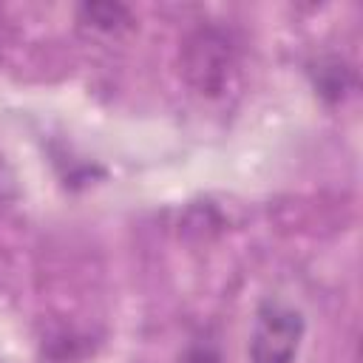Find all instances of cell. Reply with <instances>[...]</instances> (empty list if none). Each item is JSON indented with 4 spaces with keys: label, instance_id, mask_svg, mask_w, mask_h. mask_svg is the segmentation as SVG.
Returning a JSON list of instances; mask_svg holds the SVG:
<instances>
[{
    "label": "cell",
    "instance_id": "obj_6",
    "mask_svg": "<svg viewBox=\"0 0 363 363\" xmlns=\"http://www.w3.org/2000/svg\"><path fill=\"white\" fill-rule=\"evenodd\" d=\"M6 187H9V182H6L3 176H0V204L6 201Z\"/></svg>",
    "mask_w": 363,
    "mask_h": 363
},
{
    "label": "cell",
    "instance_id": "obj_5",
    "mask_svg": "<svg viewBox=\"0 0 363 363\" xmlns=\"http://www.w3.org/2000/svg\"><path fill=\"white\" fill-rule=\"evenodd\" d=\"M179 363H221V357L210 343H196L182 354Z\"/></svg>",
    "mask_w": 363,
    "mask_h": 363
},
{
    "label": "cell",
    "instance_id": "obj_1",
    "mask_svg": "<svg viewBox=\"0 0 363 363\" xmlns=\"http://www.w3.org/2000/svg\"><path fill=\"white\" fill-rule=\"evenodd\" d=\"M182 74L204 96H221L238 74V48L224 28L201 26L182 45Z\"/></svg>",
    "mask_w": 363,
    "mask_h": 363
},
{
    "label": "cell",
    "instance_id": "obj_3",
    "mask_svg": "<svg viewBox=\"0 0 363 363\" xmlns=\"http://www.w3.org/2000/svg\"><path fill=\"white\" fill-rule=\"evenodd\" d=\"M79 23L102 34H119L133 26V14L122 3H85L79 6Z\"/></svg>",
    "mask_w": 363,
    "mask_h": 363
},
{
    "label": "cell",
    "instance_id": "obj_2",
    "mask_svg": "<svg viewBox=\"0 0 363 363\" xmlns=\"http://www.w3.org/2000/svg\"><path fill=\"white\" fill-rule=\"evenodd\" d=\"M303 337V318L284 303H264L250 337V363H295Z\"/></svg>",
    "mask_w": 363,
    "mask_h": 363
},
{
    "label": "cell",
    "instance_id": "obj_4",
    "mask_svg": "<svg viewBox=\"0 0 363 363\" xmlns=\"http://www.w3.org/2000/svg\"><path fill=\"white\" fill-rule=\"evenodd\" d=\"M352 68H346L340 60H332V65H320L318 68V91L329 99H340L346 94V85L352 82Z\"/></svg>",
    "mask_w": 363,
    "mask_h": 363
}]
</instances>
